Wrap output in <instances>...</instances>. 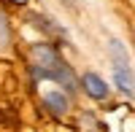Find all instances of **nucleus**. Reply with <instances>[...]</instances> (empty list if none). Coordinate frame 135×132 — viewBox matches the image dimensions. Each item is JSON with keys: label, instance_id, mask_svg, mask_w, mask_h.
I'll return each instance as SVG.
<instances>
[{"label": "nucleus", "instance_id": "obj_4", "mask_svg": "<svg viewBox=\"0 0 135 132\" xmlns=\"http://www.w3.org/2000/svg\"><path fill=\"white\" fill-rule=\"evenodd\" d=\"M111 75H114V86L124 94V97H135V70L132 65H111Z\"/></svg>", "mask_w": 135, "mask_h": 132}, {"label": "nucleus", "instance_id": "obj_7", "mask_svg": "<svg viewBox=\"0 0 135 132\" xmlns=\"http://www.w3.org/2000/svg\"><path fill=\"white\" fill-rule=\"evenodd\" d=\"M11 46V22H8V14L0 8V51H6Z\"/></svg>", "mask_w": 135, "mask_h": 132}, {"label": "nucleus", "instance_id": "obj_2", "mask_svg": "<svg viewBox=\"0 0 135 132\" xmlns=\"http://www.w3.org/2000/svg\"><path fill=\"white\" fill-rule=\"evenodd\" d=\"M30 57H32V65H38V68H57L62 65V54L57 51V46H51L46 40H38L30 46Z\"/></svg>", "mask_w": 135, "mask_h": 132}, {"label": "nucleus", "instance_id": "obj_5", "mask_svg": "<svg viewBox=\"0 0 135 132\" xmlns=\"http://www.w3.org/2000/svg\"><path fill=\"white\" fill-rule=\"evenodd\" d=\"M43 108H46L51 116H68V111H70V97L62 89H51V92L43 94Z\"/></svg>", "mask_w": 135, "mask_h": 132}, {"label": "nucleus", "instance_id": "obj_6", "mask_svg": "<svg viewBox=\"0 0 135 132\" xmlns=\"http://www.w3.org/2000/svg\"><path fill=\"white\" fill-rule=\"evenodd\" d=\"M105 49H108V59H111V65H132L130 62V51H127V43H122L119 38H108V43H105Z\"/></svg>", "mask_w": 135, "mask_h": 132}, {"label": "nucleus", "instance_id": "obj_3", "mask_svg": "<svg viewBox=\"0 0 135 132\" xmlns=\"http://www.w3.org/2000/svg\"><path fill=\"white\" fill-rule=\"evenodd\" d=\"M49 81L60 84L68 97H76L78 94V78H76V73H73V68L68 62L57 65V68H49Z\"/></svg>", "mask_w": 135, "mask_h": 132}, {"label": "nucleus", "instance_id": "obj_1", "mask_svg": "<svg viewBox=\"0 0 135 132\" xmlns=\"http://www.w3.org/2000/svg\"><path fill=\"white\" fill-rule=\"evenodd\" d=\"M78 89H84V94L92 97L95 103H103L111 97V84L95 70H84V75L78 78Z\"/></svg>", "mask_w": 135, "mask_h": 132}]
</instances>
